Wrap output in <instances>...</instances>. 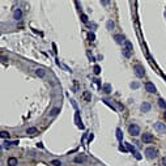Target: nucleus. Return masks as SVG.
<instances>
[{
	"mask_svg": "<svg viewBox=\"0 0 166 166\" xmlns=\"http://www.w3.org/2000/svg\"><path fill=\"white\" fill-rule=\"evenodd\" d=\"M145 156L148 157V158H156L157 157V149H154V148H152V147H149V148H147L145 149Z\"/></svg>",
	"mask_w": 166,
	"mask_h": 166,
	"instance_id": "4",
	"label": "nucleus"
},
{
	"mask_svg": "<svg viewBox=\"0 0 166 166\" xmlns=\"http://www.w3.org/2000/svg\"><path fill=\"white\" fill-rule=\"evenodd\" d=\"M134 71H135L136 76H139V77H143L144 75H145V69H144V67H143V65H140V64H136V65H135Z\"/></svg>",
	"mask_w": 166,
	"mask_h": 166,
	"instance_id": "5",
	"label": "nucleus"
},
{
	"mask_svg": "<svg viewBox=\"0 0 166 166\" xmlns=\"http://www.w3.org/2000/svg\"><path fill=\"white\" fill-rule=\"evenodd\" d=\"M162 165H163V166H166V157H163V158H162Z\"/></svg>",
	"mask_w": 166,
	"mask_h": 166,
	"instance_id": "35",
	"label": "nucleus"
},
{
	"mask_svg": "<svg viewBox=\"0 0 166 166\" xmlns=\"http://www.w3.org/2000/svg\"><path fill=\"white\" fill-rule=\"evenodd\" d=\"M37 147H38V148H43V144H42V143H38Z\"/></svg>",
	"mask_w": 166,
	"mask_h": 166,
	"instance_id": "36",
	"label": "nucleus"
},
{
	"mask_svg": "<svg viewBox=\"0 0 166 166\" xmlns=\"http://www.w3.org/2000/svg\"><path fill=\"white\" fill-rule=\"evenodd\" d=\"M2 59H3V62H4V63H5V62H7V60H8V58H7V56H3V58H2Z\"/></svg>",
	"mask_w": 166,
	"mask_h": 166,
	"instance_id": "37",
	"label": "nucleus"
},
{
	"mask_svg": "<svg viewBox=\"0 0 166 166\" xmlns=\"http://www.w3.org/2000/svg\"><path fill=\"white\" fill-rule=\"evenodd\" d=\"M115 134H116V139H118L119 141H122V139H123V132H122V129L118 128V129L115 131Z\"/></svg>",
	"mask_w": 166,
	"mask_h": 166,
	"instance_id": "18",
	"label": "nucleus"
},
{
	"mask_svg": "<svg viewBox=\"0 0 166 166\" xmlns=\"http://www.w3.org/2000/svg\"><path fill=\"white\" fill-rule=\"evenodd\" d=\"M50 163H51L52 166H62V161H59V160H52Z\"/></svg>",
	"mask_w": 166,
	"mask_h": 166,
	"instance_id": "25",
	"label": "nucleus"
},
{
	"mask_svg": "<svg viewBox=\"0 0 166 166\" xmlns=\"http://www.w3.org/2000/svg\"><path fill=\"white\" fill-rule=\"evenodd\" d=\"M75 123L77 124V127L84 129V124H82V122H81V118H80V113H79V110H76V113H75Z\"/></svg>",
	"mask_w": 166,
	"mask_h": 166,
	"instance_id": "7",
	"label": "nucleus"
},
{
	"mask_svg": "<svg viewBox=\"0 0 166 166\" xmlns=\"http://www.w3.org/2000/svg\"><path fill=\"white\" fill-rule=\"evenodd\" d=\"M81 21H82V22H88V16L86 15H81Z\"/></svg>",
	"mask_w": 166,
	"mask_h": 166,
	"instance_id": "30",
	"label": "nucleus"
},
{
	"mask_svg": "<svg viewBox=\"0 0 166 166\" xmlns=\"http://www.w3.org/2000/svg\"><path fill=\"white\" fill-rule=\"evenodd\" d=\"M165 17H166V10H165Z\"/></svg>",
	"mask_w": 166,
	"mask_h": 166,
	"instance_id": "39",
	"label": "nucleus"
},
{
	"mask_svg": "<svg viewBox=\"0 0 166 166\" xmlns=\"http://www.w3.org/2000/svg\"><path fill=\"white\" fill-rule=\"evenodd\" d=\"M132 50H134V46H132V43H131L129 41H126V42H124V49H123V54H124L126 58H129V56H131Z\"/></svg>",
	"mask_w": 166,
	"mask_h": 166,
	"instance_id": "1",
	"label": "nucleus"
},
{
	"mask_svg": "<svg viewBox=\"0 0 166 166\" xmlns=\"http://www.w3.org/2000/svg\"><path fill=\"white\" fill-rule=\"evenodd\" d=\"M59 111H60V109H59V107H55V109L51 110V114H50V115H51V116H55V115H58Z\"/></svg>",
	"mask_w": 166,
	"mask_h": 166,
	"instance_id": "24",
	"label": "nucleus"
},
{
	"mask_svg": "<svg viewBox=\"0 0 166 166\" xmlns=\"http://www.w3.org/2000/svg\"><path fill=\"white\" fill-rule=\"evenodd\" d=\"M86 161V156L85 154H79V156L75 157V162L76 163H84Z\"/></svg>",
	"mask_w": 166,
	"mask_h": 166,
	"instance_id": "10",
	"label": "nucleus"
},
{
	"mask_svg": "<svg viewBox=\"0 0 166 166\" xmlns=\"http://www.w3.org/2000/svg\"><path fill=\"white\" fill-rule=\"evenodd\" d=\"M101 4H102V5H109L110 2H107V0H103V2H101Z\"/></svg>",
	"mask_w": 166,
	"mask_h": 166,
	"instance_id": "32",
	"label": "nucleus"
},
{
	"mask_svg": "<svg viewBox=\"0 0 166 166\" xmlns=\"http://www.w3.org/2000/svg\"><path fill=\"white\" fill-rule=\"evenodd\" d=\"M150 107H152V106H150V103H149V102H144V103L141 105V107H140V109H141V111H143V113H148L149 110H150Z\"/></svg>",
	"mask_w": 166,
	"mask_h": 166,
	"instance_id": "12",
	"label": "nucleus"
},
{
	"mask_svg": "<svg viewBox=\"0 0 166 166\" xmlns=\"http://www.w3.org/2000/svg\"><path fill=\"white\" fill-rule=\"evenodd\" d=\"M86 55H88V58H89V59H90L92 62H93V60H96V58L93 56V55H92V54H90L89 51H86Z\"/></svg>",
	"mask_w": 166,
	"mask_h": 166,
	"instance_id": "29",
	"label": "nucleus"
},
{
	"mask_svg": "<svg viewBox=\"0 0 166 166\" xmlns=\"http://www.w3.org/2000/svg\"><path fill=\"white\" fill-rule=\"evenodd\" d=\"M102 90H103L105 93H110V92H111V85H109V84H105V85L102 86Z\"/></svg>",
	"mask_w": 166,
	"mask_h": 166,
	"instance_id": "20",
	"label": "nucleus"
},
{
	"mask_svg": "<svg viewBox=\"0 0 166 166\" xmlns=\"http://www.w3.org/2000/svg\"><path fill=\"white\" fill-rule=\"evenodd\" d=\"M35 75L39 76V77H43V76L46 75V72H45V69H43V68H37L35 69Z\"/></svg>",
	"mask_w": 166,
	"mask_h": 166,
	"instance_id": "17",
	"label": "nucleus"
},
{
	"mask_svg": "<svg viewBox=\"0 0 166 166\" xmlns=\"http://www.w3.org/2000/svg\"><path fill=\"white\" fill-rule=\"evenodd\" d=\"M126 147H127V149H128V150H129L132 154H134V156H135L137 160H141V158H143V156H141V154H140V153L136 150V148H135V147H132L129 143H126Z\"/></svg>",
	"mask_w": 166,
	"mask_h": 166,
	"instance_id": "2",
	"label": "nucleus"
},
{
	"mask_svg": "<svg viewBox=\"0 0 166 166\" xmlns=\"http://www.w3.org/2000/svg\"><path fill=\"white\" fill-rule=\"evenodd\" d=\"M21 17H22V10H21L20 8H17L13 12V18L15 20H21Z\"/></svg>",
	"mask_w": 166,
	"mask_h": 166,
	"instance_id": "11",
	"label": "nucleus"
},
{
	"mask_svg": "<svg viewBox=\"0 0 166 166\" xmlns=\"http://www.w3.org/2000/svg\"><path fill=\"white\" fill-rule=\"evenodd\" d=\"M82 98L85 99V101L89 102L90 99H92V94H90V92H84V93H82Z\"/></svg>",
	"mask_w": 166,
	"mask_h": 166,
	"instance_id": "16",
	"label": "nucleus"
},
{
	"mask_svg": "<svg viewBox=\"0 0 166 166\" xmlns=\"http://www.w3.org/2000/svg\"><path fill=\"white\" fill-rule=\"evenodd\" d=\"M71 102H72V105H73V107L77 110V105H76V102H75V99H71Z\"/></svg>",
	"mask_w": 166,
	"mask_h": 166,
	"instance_id": "33",
	"label": "nucleus"
},
{
	"mask_svg": "<svg viewBox=\"0 0 166 166\" xmlns=\"http://www.w3.org/2000/svg\"><path fill=\"white\" fill-rule=\"evenodd\" d=\"M88 39H89L90 42L96 41V35H94V33H89V34H88Z\"/></svg>",
	"mask_w": 166,
	"mask_h": 166,
	"instance_id": "26",
	"label": "nucleus"
},
{
	"mask_svg": "<svg viewBox=\"0 0 166 166\" xmlns=\"http://www.w3.org/2000/svg\"><path fill=\"white\" fill-rule=\"evenodd\" d=\"M114 39H115L116 43H123V42H126V41H124V37L122 35V34H116V35L114 37Z\"/></svg>",
	"mask_w": 166,
	"mask_h": 166,
	"instance_id": "14",
	"label": "nucleus"
},
{
	"mask_svg": "<svg viewBox=\"0 0 166 166\" xmlns=\"http://www.w3.org/2000/svg\"><path fill=\"white\" fill-rule=\"evenodd\" d=\"M153 127L157 132H160V134L165 132V129H166V126H165V123H162V122H156V123L153 124Z\"/></svg>",
	"mask_w": 166,
	"mask_h": 166,
	"instance_id": "6",
	"label": "nucleus"
},
{
	"mask_svg": "<svg viewBox=\"0 0 166 166\" xmlns=\"http://www.w3.org/2000/svg\"><path fill=\"white\" fill-rule=\"evenodd\" d=\"M132 89H137L139 88V82H131V85H129Z\"/></svg>",
	"mask_w": 166,
	"mask_h": 166,
	"instance_id": "28",
	"label": "nucleus"
},
{
	"mask_svg": "<svg viewBox=\"0 0 166 166\" xmlns=\"http://www.w3.org/2000/svg\"><path fill=\"white\" fill-rule=\"evenodd\" d=\"M26 134H28V135H30V136H34V135H37V134H38V129H37L35 127H30V128H28V129H26Z\"/></svg>",
	"mask_w": 166,
	"mask_h": 166,
	"instance_id": "13",
	"label": "nucleus"
},
{
	"mask_svg": "<svg viewBox=\"0 0 166 166\" xmlns=\"http://www.w3.org/2000/svg\"><path fill=\"white\" fill-rule=\"evenodd\" d=\"M0 137L2 139H9V132L8 131H2L0 132Z\"/></svg>",
	"mask_w": 166,
	"mask_h": 166,
	"instance_id": "21",
	"label": "nucleus"
},
{
	"mask_svg": "<svg viewBox=\"0 0 166 166\" xmlns=\"http://www.w3.org/2000/svg\"><path fill=\"white\" fill-rule=\"evenodd\" d=\"M114 26H115L114 21H113V20H109V21H107V24H106V28H107L109 30H113V29H114Z\"/></svg>",
	"mask_w": 166,
	"mask_h": 166,
	"instance_id": "19",
	"label": "nucleus"
},
{
	"mask_svg": "<svg viewBox=\"0 0 166 166\" xmlns=\"http://www.w3.org/2000/svg\"><path fill=\"white\" fill-rule=\"evenodd\" d=\"M163 115H165V119H166V111H165V114H163Z\"/></svg>",
	"mask_w": 166,
	"mask_h": 166,
	"instance_id": "38",
	"label": "nucleus"
},
{
	"mask_svg": "<svg viewBox=\"0 0 166 166\" xmlns=\"http://www.w3.org/2000/svg\"><path fill=\"white\" fill-rule=\"evenodd\" d=\"M93 72L96 75H99V72H101V68H99V65H94V68H93Z\"/></svg>",
	"mask_w": 166,
	"mask_h": 166,
	"instance_id": "27",
	"label": "nucleus"
},
{
	"mask_svg": "<svg viewBox=\"0 0 166 166\" xmlns=\"http://www.w3.org/2000/svg\"><path fill=\"white\" fill-rule=\"evenodd\" d=\"M17 162H18V161H17V158H15V157H9V158H8V165H9V166H16Z\"/></svg>",
	"mask_w": 166,
	"mask_h": 166,
	"instance_id": "15",
	"label": "nucleus"
},
{
	"mask_svg": "<svg viewBox=\"0 0 166 166\" xmlns=\"http://www.w3.org/2000/svg\"><path fill=\"white\" fill-rule=\"evenodd\" d=\"M4 144H5V147H9V145H17V144H18V140H15V141H9V140H7Z\"/></svg>",
	"mask_w": 166,
	"mask_h": 166,
	"instance_id": "23",
	"label": "nucleus"
},
{
	"mask_svg": "<svg viewBox=\"0 0 166 166\" xmlns=\"http://www.w3.org/2000/svg\"><path fill=\"white\" fill-rule=\"evenodd\" d=\"M119 150H122V152H127V148H124L123 145H120V147H119Z\"/></svg>",
	"mask_w": 166,
	"mask_h": 166,
	"instance_id": "31",
	"label": "nucleus"
},
{
	"mask_svg": "<svg viewBox=\"0 0 166 166\" xmlns=\"http://www.w3.org/2000/svg\"><path fill=\"white\" fill-rule=\"evenodd\" d=\"M93 139H94V135H93V134H90V135H89V143H92V140H93Z\"/></svg>",
	"mask_w": 166,
	"mask_h": 166,
	"instance_id": "34",
	"label": "nucleus"
},
{
	"mask_svg": "<svg viewBox=\"0 0 166 166\" xmlns=\"http://www.w3.org/2000/svg\"><path fill=\"white\" fill-rule=\"evenodd\" d=\"M145 89H147V92L148 93H156L157 92V88L154 86V84L153 82H145Z\"/></svg>",
	"mask_w": 166,
	"mask_h": 166,
	"instance_id": "8",
	"label": "nucleus"
},
{
	"mask_svg": "<svg viewBox=\"0 0 166 166\" xmlns=\"http://www.w3.org/2000/svg\"><path fill=\"white\" fill-rule=\"evenodd\" d=\"M128 134L132 135V136H137L140 134V127L137 124H131L128 127Z\"/></svg>",
	"mask_w": 166,
	"mask_h": 166,
	"instance_id": "3",
	"label": "nucleus"
},
{
	"mask_svg": "<svg viewBox=\"0 0 166 166\" xmlns=\"http://www.w3.org/2000/svg\"><path fill=\"white\" fill-rule=\"evenodd\" d=\"M141 140H143V143H145V144H148V143H152L153 140H154V137L152 136V134H144L143 135V137H141Z\"/></svg>",
	"mask_w": 166,
	"mask_h": 166,
	"instance_id": "9",
	"label": "nucleus"
},
{
	"mask_svg": "<svg viewBox=\"0 0 166 166\" xmlns=\"http://www.w3.org/2000/svg\"><path fill=\"white\" fill-rule=\"evenodd\" d=\"M158 106L162 107V109H166V101H165L163 98H160V99H158Z\"/></svg>",
	"mask_w": 166,
	"mask_h": 166,
	"instance_id": "22",
	"label": "nucleus"
}]
</instances>
